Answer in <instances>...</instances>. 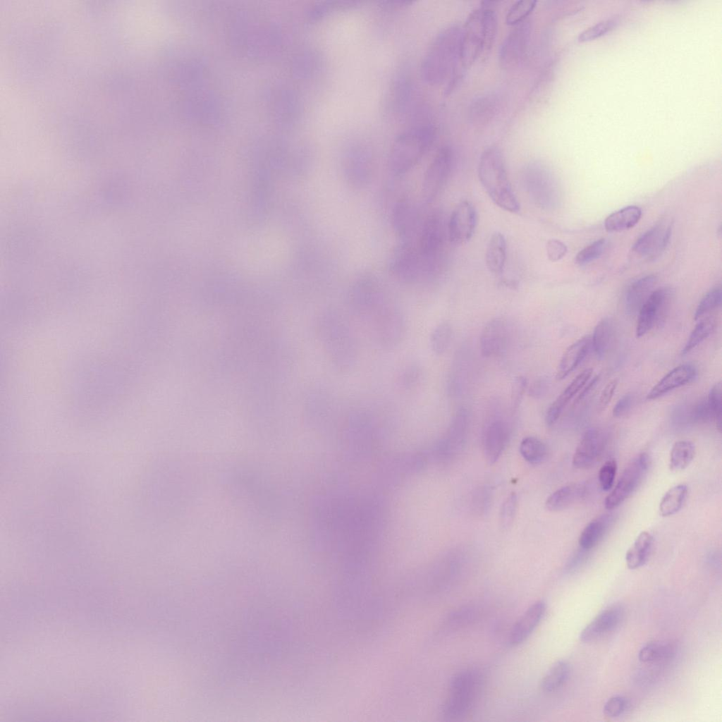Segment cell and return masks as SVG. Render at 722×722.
I'll use <instances>...</instances> for the list:
<instances>
[{"label": "cell", "mask_w": 722, "mask_h": 722, "mask_svg": "<svg viewBox=\"0 0 722 722\" xmlns=\"http://www.w3.org/2000/svg\"><path fill=\"white\" fill-rule=\"evenodd\" d=\"M462 27L453 25L436 37L426 52L420 66L422 80L430 85L446 81L460 62Z\"/></svg>", "instance_id": "1"}, {"label": "cell", "mask_w": 722, "mask_h": 722, "mask_svg": "<svg viewBox=\"0 0 722 722\" xmlns=\"http://www.w3.org/2000/svg\"><path fill=\"white\" fill-rule=\"evenodd\" d=\"M478 177L491 200L500 208L511 213L520 211V203L508 179L503 156L494 146L481 154Z\"/></svg>", "instance_id": "2"}, {"label": "cell", "mask_w": 722, "mask_h": 722, "mask_svg": "<svg viewBox=\"0 0 722 722\" xmlns=\"http://www.w3.org/2000/svg\"><path fill=\"white\" fill-rule=\"evenodd\" d=\"M436 136L435 128L430 125L410 128L394 140L389 153L388 166L396 176H401L411 170L432 145Z\"/></svg>", "instance_id": "3"}, {"label": "cell", "mask_w": 722, "mask_h": 722, "mask_svg": "<svg viewBox=\"0 0 722 722\" xmlns=\"http://www.w3.org/2000/svg\"><path fill=\"white\" fill-rule=\"evenodd\" d=\"M482 683V675L476 670L466 669L455 674L443 706V715L455 719L466 714L480 692Z\"/></svg>", "instance_id": "4"}, {"label": "cell", "mask_w": 722, "mask_h": 722, "mask_svg": "<svg viewBox=\"0 0 722 722\" xmlns=\"http://www.w3.org/2000/svg\"><path fill=\"white\" fill-rule=\"evenodd\" d=\"M522 178L525 190L537 206L549 210L558 207L561 197L558 185L546 166L538 162L529 164Z\"/></svg>", "instance_id": "5"}, {"label": "cell", "mask_w": 722, "mask_h": 722, "mask_svg": "<svg viewBox=\"0 0 722 722\" xmlns=\"http://www.w3.org/2000/svg\"><path fill=\"white\" fill-rule=\"evenodd\" d=\"M650 465L647 453H641L627 465L616 486L605 498L604 506L613 510L630 498L646 477Z\"/></svg>", "instance_id": "6"}, {"label": "cell", "mask_w": 722, "mask_h": 722, "mask_svg": "<svg viewBox=\"0 0 722 722\" xmlns=\"http://www.w3.org/2000/svg\"><path fill=\"white\" fill-rule=\"evenodd\" d=\"M485 32L482 7L472 11L462 27L460 62L463 68L472 66L485 51Z\"/></svg>", "instance_id": "7"}, {"label": "cell", "mask_w": 722, "mask_h": 722, "mask_svg": "<svg viewBox=\"0 0 722 722\" xmlns=\"http://www.w3.org/2000/svg\"><path fill=\"white\" fill-rule=\"evenodd\" d=\"M671 290L668 288H659L651 292L638 312L636 336L645 335L655 325L664 321L669 308Z\"/></svg>", "instance_id": "8"}, {"label": "cell", "mask_w": 722, "mask_h": 722, "mask_svg": "<svg viewBox=\"0 0 722 722\" xmlns=\"http://www.w3.org/2000/svg\"><path fill=\"white\" fill-rule=\"evenodd\" d=\"M531 32V23L525 20L509 32L498 52V61L502 68L510 69L521 63L527 51Z\"/></svg>", "instance_id": "9"}, {"label": "cell", "mask_w": 722, "mask_h": 722, "mask_svg": "<svg viewBox=\"0 0 722 722\" xmlns=\"http://www.w3.org/2000/svg\"><path fill=\"white\" fill-rule=\"evenodd\" d=\"M453 150L448 145L441 147L429 165L422 183L424 200L431 202L446 182L453 162Z\"/></svg>", "instance_id": "10"}, {"label": "cell", "mask_w": 722, "mask_h": 722, "mask_svg": "<svg viewBox=\"0 0 722 722\" xmlns=\"http://www.w3.org/2000/svg\"><path fill=\"white\" fill-rule=\"evenodd\" d=\"M477 221V212L472 202L468 200L459 202L453 210L448 221L451 242L456 245L468 242L475 233Z\"/></svg>", "instance_id": "11"}, {"label": "cell", "mask_w": 722, "mask_h": 722, "mask_svg": "<svg viewBox=\"0 0 722 722\" xmlns=\"http://www.w3.org/2000/svg\"><path fill=\"white\" fill-rule=\"evenodd\" d=\"M510 436V428L506 421L494 417L486 424L482 434V444L486 460L495 463L504 451Z\"/></svg>", "instance_id": "12"}, {"label": "cell", "mask_w": 722, "mask_h": 722, "mask_svg": "<svg viewBox=\"0 0 722 722\" xmlns=\"http://www.w3.org/2000/svg\"><path fill=\"white\" fill-rule=\"evenodd\" d=\"M605 445V437L596 428L587 430L581 437L573 456V465L580 470L592 467L600 458Z\"/></svg>", "instance_id": "13"}, {"label": "cell", "mask_w": 722, "mask_h": 722, "mask_svg": "<svg viewBox=\"0 0 722 722\" xmlns=\"http://www.w3.org/2000/svg\"><path fill=\"white\" fill-rule=\"evenodd\" d=\"M509 336L508 325L504 319H491L484 326L480 335L479 347L482 355L486 357L500 355L508 345Z\"/></svg>", "instance_id": "14"}, {"label": "cell", "mask_w": 722, "mask_h": 722, "mask_svg": "<svg viewBox=\"0 0 722 722\" xmlns=\"http://www.w3.org/2000/svg\"><path fill=\"white\" fill-rule=\"evenodd\" d=\"M671 231V224L660 222L642 233L635 241L632 250L644 257H658L669 243Z\"/></svg>", "instance_id": "15"}, {"label": "cell", "mask_w": 722, "mask_h": 722, "mask_svg": "<svg viewBox=\"0 0 722 722\" xmlns=\"http://www.w3.org/2000/svg\"><path fill=\"white\" fill-rule=\"evenodd\" d=\"M392 224L401 243L413 240L418 232V219L414 205L408 200L398 202L392 211Z\"/></svg>", "instance_id": "16"}, {"label": "cell", "mask_w": 722, "mask_h": 722, "mask_svg": "<svg viewBox=\"0 0 722 722\" xmlns=\"http://www.w3.org/2000/svg\"><path fill=\"white\" fill-rule=\"evenodd\" d=\"M623 617V608L618 605L611 606L599 613L582 630L580 639L583 642H592L614 630Z\"/></svg>", "instance_id": "17"}, {"label": "cell", "mask_w": 722, "mask_h": 722, "mask_svg": "<svg viewBox=\"0 0 722 722\" xmlns=\"http://www.w3.org/2000/svg\"><path fill=\"white\" fill-rule=\"evenodd\" d=\"M545 611L544 601H537L532 604L511 629L508 637L510 645L517 646L525 641L542 620Z\"/></svg>", "instance_id": "18"}, {"label": "cell", "mask_w": 722, "mask_h": 722, "mask_svg": "<svg viewBox=\"0 0 722 722\" xmlns=\"http://www.w3.org/2000/svg\"><path fill=\"white\" fill-rule=\"evenodd\" d=\"M697 376L695 367L690 364L676 367L664 376L649 392L647 398L653 400L687 384Z\"/></svg>", "instance_id": "19"}, {"label": "cell", "mask_w": 722, "mask_h": 722, "mask_svg": "<svg viewBox=\"0 0 722 722\" xmlns=\"http://www.w3.org/2000/svg\"><path fill=\"white\" fill-rule=\"evenodd\" d=\"M592 374V369H587L582 371L553 402L547 409L545 415V421L547 425L552 426L556 422L566 405L583 388L589 381Z\"/></svg>", "instance_id": "20"}, {"label": "cell", "mask_w": 722, "mask_h": 722, "mask_svg": "<svg viewBox=\"0 0 722 722\" xmlns=\"http://www.w3.org/2000/svg\"><path fill=\"white\" fill-rule=\"evenodd\" d=\"M657 282L654 274H649L632 281L628 287L625 295V309L628 314L637 313L653 291Z\"/></svg>", "instance_id": "21"}, {"label": "cell", "mask_w": 722, "mask_h": 722, "mask_svg": "<svg viewBox=\"0 0 722 722\" xmlns=\"http://www.w3.org/2000/svg\"><path fill=\"white\" fill-rule=\"evenodd\" d=\"M591 346L592 338L589 335L570 345L564 352L558 365L557 379H563L570 374L585 359Z\"/></svg>", "instance_id": "22"}, {"label": "cell", "mask_w": 722, "mask_h": 722, "mask_svg": "<svg viewBox=\"0 0 722 722\" xmlns=\"http://www.w3.org/2000/svg\"><path fill=\"white\" fill-rule=\"evenodd\" d=\"M586 494L585 484L572 483L558 489L549 495L545 506L550 511L563 510L583 499Z\"/></svg>", "instance_id": "23"}, {"label": "cell", "mask_w": 722, "mask_h": 722, "mask_svg": "<svg viewBox=\"0 0 722 722\" xmlns=\"http://www.w3.org/2000/svg\"><path fill=\"white\" fill-rule=\"evenodd\" d=\"M654 545L653 536L647 531L641 532L625 554L629 569L635 570L643 566L649 560Z\"/></svg>", "instance_id": "24"}, {"label": "cell", "mask_w": 722, "mask_h": 722, "mask_svg": "<svg viewBox=\"0 0 722 722\" xmlns=\"http://www.w3.org/2000/svg\"><path fill=\"white\" fill-rule=\"evenodd\" d=\"M507 253V244L504 235L494 232L488 243L485 260L488 269L495 275L503 271Z\"/></svg>", "instance_id": "25"}, {"label": "cell", "mask_w": 722, "mask_h": 722, "mask_svg": "<svg viewBox=\"0 0 722 722\" xmlns=\"http://www.w3.org/2000/svg\"><path fill=\"white\" fill-rule=\"evenodd\" d=\"M642 216L641 209L635 205L625 207L608 215L604 221L608 232H618L634 227Z\"/></svg>", "instance_id": "26"}, {"label": "cell", "mask_w": 722, "mask_h": 722, "mask_svg": "<svg viewBox=\"0 0 722 722\" xmlns=\"http://www.w3.org/2000/svg\"><path fill=\"white\" fill-rule=\"evenodd\" d=\"M498 108V99L493 94H484L476 98L469 107V118L475 125L489 123L494 116Z\"/></svg>", "instance_id": "27"}, {"label": "cell", "mask_w": 722, "mask_h": 722, "mask_svg": "<svg viewBox=\"0 0 722 722\" xmlns=\"http://www.w3.org/2000/svg\"><path fill=\"white\" fill-rule=\"evenodd\" d=\"M615 334L612 319H602L595 326L592 338V347L599 358H603L610 349Z\"/></svg>", "instance_id": "28"}, {"label": "cell", "mask_w": 722, "mask_h": 722, "mask_svg": "<svg viewBox=\"0 0 722 722\" xmlns=\"http://www.w3.org/2000/svg\"><path fill=\"white\" fill-rule=\"evenodd\" d=\"M688 487L684 484H680L669 489L659 503L660 515L662 517H668L679 512L686 501Z\"/></svg>", "instance_id": "29"}, {"label": "cell", "mask_w": 722, "mask_h": 722, "mask_svg": "<svg viewBox=\"0 0 722 722\" xmlns=\"http://www.w3.org/2000/svg\"><path fill=\"white\" fill-rule=\"evenodd\" d=\"M695 455V444L687 440L676 441L672 446L669 468L673 472H679L687 468L692 462Z\"/></svg>", "instance_id": "30"}, {"label": "cell", "mask_w": 722, "mask_h": 722, "mask_svg": "<svg viewBox=\"0 0 722 722\" xmlns=\"http://www.w3.org/2000/svg\"><path fill=\"white\" fill-rule=\"evenodd\" d=\"M608 520L606 516L599 517L589 522L579 537V545L583 551L593 549L602 539L607 530Z\"/></svg>", "instance_id": "31"}, {"label": "cell", "mask_w": 722, "mask_h": 722, "mask_svg": "<svg viewBox=\"0 0 722 722\" xmlns=\"http://www.w3.org/2000/svg\"><path fill=\"white\" fill-rule=\"evenodd\" d=\"M570 666L565 661L555 663L546 673L542 681V688L546 692H552L561 687L569 678Z\"/></svg>", "instance_id": "32"}, {"label": "cell", "mask_w": 722, "mask_h": 722, "mask_svg": "<svg viewBox=\"0 0 722 722\" xmlns=\"http://www.w3.org/2000/svg\"><path fill=\"white\" fill-rule=\"evenodd\" d=\"M360 4V1H319L311 8L308 17L313 21L320 20L334 13L354 8Z\"/></svg>", "instance_id": "33"}, {"label": "cell", "mask_w": 722, "mask_h": 722, "mask_svg": "<svg viewBox=\"0 0 722 722\" xmlns=\"http://www.w3.org/2000/svg\"><path fill=\"white\" fill-rule=\"evenodd\" d=\"M519 450L522 458L532 465L542 463L548 454L544 442L534 436L525 437L520 443Z\"/></svg>", "instance_id": "34"}, {"label": "cell", "mask_w": 722, "mask_h": 722, "mask_svg": "<svg viewBox=\"0 0 722 722\" xmlns=\"http://www.w3.org/2000/svg\"><path fill=\"white\" fill-rule=\"evenodd\" d=\"M674 652L672 644L661 641H653L641 648L638 658L643 663L655 662L671 658Z\"/></svg>", "instance_id": "35"}, {"label": "cell", "mask_w": 722, "mask_h": 722, "mask_svg": "<svg viewBox=\"0 0 722 722\" xmlns=\"http://www.w3.org/2000/svg\"><path fill=\"white\" fill-rule=\"evenodd\" d=\"M716 322L712 318H706L700 321L695 326L691 332L684 348L682 354L685 355L700 344L714 330Z\"/></svg>", "instance_id": "36"}, {"label": "cell", "mask_w": 722, "mask_h": 722, "mask_svg": "<svg viewBox=\"0 0 722 722\" xmlns=\"http://www.w3.org/2000/svg\"><path fill=\"white\" fill-rule=\"evenodd\" d=\"M537 1L535 0H520L515 2L508 11L506 23L515 26L524 21L534 10Z\"/></svg>", "instance_id": "37"}, {"label": "cell", "mask_w": 722, "mask_h": 722, "mask_svg": "<svg viewBox=\"0 0 722 722\" xmlns=\"http://www.w3.org/2000/svg\"><path fill=\"white\" fill-rule=\"evenodd\" d=\"M452 334V326L448 322H443L436 327L432 337V348L436 354H442L446 350Z\"/></svg>", "instance_id": "38"}, {"label": "cell", "mask_w": 722, "mask_h": 722, "mask_svg": "<svg viewBox=\"0 0 722 722\" xmlns=\"http://www.w3.org/2000/svg\"><path fill=\"white\" fill-rule=\"evenodd\" d=\"M721 298L722 291L720 287L710 290L699 302L695 312V319H700L703 315L720 306Z\"/></svg>", "instance_id": "39"}, {"label": "cell", "mask_w": 722, "mask_h": 722, "mask_svg": "<svg viewBox=\"0 0 722 722\" xmlns=\"http://www.w3.org/2000/svg\"><path fill=\"white\" fill-rule=\"evenodd\" d=\"M606 240L601 238L582 249L575 256V262L579 265H585L599 258L604 252Z\"/></svg>", "instance_id": "40"}, {"label": "cell", "mask_w": 722, "mask_h": 722, "mask_svg": "<svg viewBox=\"0 0 722 722\" xmlns=\"http://www.w3.org/2000/svg\"><path fill=\"white\" fill-rule=\"evenodd\" d=\"M617 23L616 18L607 19L597 23L582 32L578 36V41L584 42L601 37L611 31L617 25Z\"/></svg>", "instance_id": "41"}, {"label": "cell", "mask_w": 722, "mask_h": 722, "mask_svg": "<svg viewBox=\"0 0 722 722\" xmlns=\"http://www.w3.org/2000/svg\"><path fill=\"white\" fill-rule=\"evenodd\" d=\"M518 508V497L515 493H511L504 501L500 510V525L504 529H508L515 517Z\"/></svg>", "instance_id": "42"}, {"label": "cell", "mask_w": 722, "mask_h": 722, "mask_svg": "<svg viewBox=\"0 0 722 722\" xmlns=\"http://www.w3.org/2000/svg\"><path fill=\"white\" fill-rule=\"evenodd\" d=\"M616 472L617 463L613 458L606 460L600 467L598 478L602 490L608 491L613 488Z\"/></svg>", "instance_id": "43"}, {"label": "cell", "mask_w": 722, "mask_h": 722, "mask_svg": "<svg viewBox=\"0 0 722 722\" xmlns=\"http://www.w3.org/2000/svg\"><path fill=\"white\" fill-rule=\"evenodd\" d=\"M707 401L712 415V419L714 420L717 429L720 432L721 428L722 414L721 385L720 383L716 384L711 388L707 398Z\"/></svg>", "instance_id": "44"}, {"label": "cell", "mask_w": 722, "mask_h": 722, "mask_svg": "<svg viewBox=\"0 0 722 722\" xmlns=\"http://www.w3.org/2000/svg\"><path fill=\"white\" fill-rule=\"evenodd\" d=\"M629 705L628 699L623 696H614L607 700L604 706V713L610 718L622 715Z\"/></svg>", "instance_id": "45"}, {"label": "cell", "mask_w": 722, "mask_h": 722, "mask_svg": "<svg viewBox=\"0 0 722 722\" xmlns=\"http://www.w3.org/2000/svg\"><path fill=\"white\" fill-rule=\"evenodd\" d=\"M546 249L547 257L551 262L560 260L565 255L568 251L565 244L558 239L549 240Z\"/></svg>", "instance_id": "46"}, {"label": "cell", "mask_w": 722, "mask_h": 722, "mask_svg": "<svg viewBox=\"0 0 722 722\" xmlns=\"http://www.w3.org/2000/svg\"><path fill=\"white\" fill-rule=\"evenodd\" d=\"M527 386V379L522 376L517 377L513 381L511 391V405L513 409H516L520 405Z\"/></svg>", "instance_id": "47"}, {"label": "cell", "mask_w": 722, "mask_h": 722, "mask_svg": "<svg viewBox=\"0 0 722 722\" xmlns=\"http://www.w3.org/2000/svg\"><path fill=\"white\" fill-rule=\"evenodd\" d=\"M550 381L546 376L537 379L530 386L528 393L534 398H541L549 390Z\"/></svg>", "instance_id": "48"}, {"label": "cell", "mask_w": 722, "mask_h": 722, "mask_svg": "<svg viewBox=\"0 0 722 722\" xmlns=\"http://www.w3.org/2000/svg\"><path fill=\"white\" fill-rule=\"evenodd\" d=\"M618 385V381L613 379L608 382L604 390L602 391L598 403L599 411H603L610 403L616 388Z\"/></svg>", "instance_id": "49"}, {"label": "cell", "mask_w": 722, "mask_h": 722, "mask_svg": "<svg viewBox=\"0 0 722 722\" xmlns=\"http://www.w3.org/2000/svg\"><path fill=\"white\" fill-rule=\"evenodd\" d=\"M633 401V396L631 393L624 395L617 402L613 409V415L619 417L625 415L631 408Z\"/></svg>", "instance_id": "50"}]
</instances>
